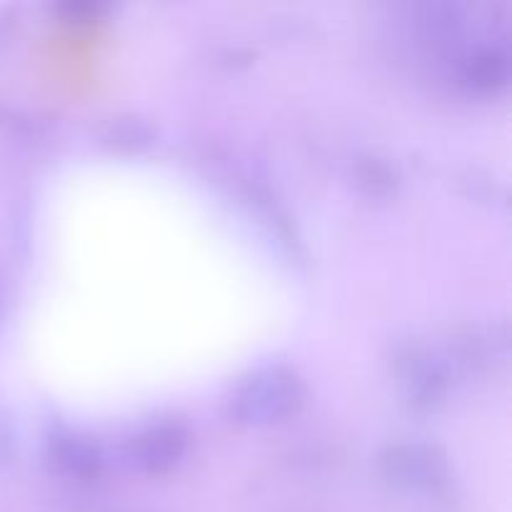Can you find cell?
<instances>
[{
    "mask_svg": "<svg viewBox=\"0 0 512 512\" xmlns=\"http://www.w3.org/2000/svg\"><path fill=\"white\" fill-rule=\"evenodd\" d=\"M50 460L68 478L90 480L103 468V450L93 438L73 430H60L50 438Z\"/></svg>",
    "mask_w": 512,
    "mask_h": 512,
    "instance_id": "cell-5",
    "label": "cell"
},
{
    "mask_svg": "<svg viewBox=\"0 0 512 512\" xmlns=\"http://www.w3.org/2000/svg\"><path fill=\"white\" fill-rule=\"evenodd\" d=\"M458 78L480 93H495L510 80V53L503 43H475L458 55Z\"/></svg>",
    "mask_w": 512,
    "mask_h": 512,
    "instance_id": "cell-4",
    "label": "cell"
},
{
    "mask_svg": "<svg viewBox=\"0 0 512 512\" xmlns=\"http://www.w3.org/2000/svg\"><path fill=\"white\" fill-rule=\"evenodd\" d=\"M188 448V435L175 423H158L138 430L125 445V458L145 473H165L173 468Z\"/></svg>",
    "mask_w": 512,
    "mask_h": 512,
    "instance_id": "cell-3",
    "label": "cell"
},
{
    "mask_svg": "<svg viewBox=\"0 0 512 512\" xmlns=\"http://www.w3.org/2000/svg\"><path fill=\"white\" fill-rule=\"evenodd\" d=\"M380 468L390 483L408 490H435L448 478L445 455L423 443L390 445L380 455Z\"/></svg>",
    "mask_w": 512,
    "mask_h": 512,
    "instance_id": "cell-2",
    "label": "cell"
},
{
    "mask_svg": "<svg viewBox=\"0 0 512 512\" xmlns=\"http://www.w3.org/2000/svg\"><path fill=\"white\" fill-rule=\"evenodd\" d=\"M403 385L415 405L433 408L445 395L443 365L430 353H410L403 368Z\"/></svg>",
    "mask_w": 512,
    "mask_h": 512,
    "instance_id": "cell-6",
    "label": "cell"
},
{
    "mask_svg": "<svg viewBox=\"0 0 512 512\" xmlns=\"http://www.w3.org/2000/svg\"><path fill=\"white\" fill-rule=\"evenodd\" d=\"M303 403V383L288 365H265L230 395V415L243 425H270L293 415Z\"/></svg>",
    "mask_w": 512,
    "mask_h": 512,
    "instance_id": "cell-1",
    "label": "cell"
},
{
    "mask_svg": "<svg viewBox=\"0 0 512 512\" xmlns=\"http://www.w3.org/2000/svg\"><path fill=\"white\" fill-rule=\"evenodd\" d=\"M3 313H5V280H3V273H0V320H3Z\"/></svg>",
    "mask_w": 512,
    "mask_h": 512,
    "instance_id": "cell-8",
    "label": "cell"
},
{
    "mask_svg": "<svg viewBox=\"0 0 512 512\" xmlns=\"http://www.w3.org/2000/svg\"><path fill=\"white\" fill-rule=\"evenodd\" d=\"M15 458V430L10 415L0 408V468Z\"/></svg>",
    "mask_w": 512,
    "mask_h": 512,
    "instance_id": "cell-7",
    "label": "cell"
}]
</instances>
